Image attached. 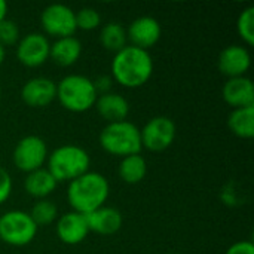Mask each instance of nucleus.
I'll list each match as a JSON object with an SVG mask.
<instances>
[{
  "label": "nucleus",
  "mask_w": 254,
  "mask_h": 254,
  "mask_svg": "<svg viewBox=\"0 0 254 254\" xmlns=\"http://www.w3.org/2000/svg\"><path fill=\"white\" fill-rule=\"evenodd\" d=\"M100 144L107 153L121 158L137 155L143 149L140 128L129 121L107 124L100 132Z\"/></svg>",
  "instance_id": "nucleus-5"
},
{
  "label": "nucleus",
  "mask_w": 254,
  "mask_h": 254,
  "mask_svg": "<svg viewBox=\"0 0 254 254\" xmlns=\"http://www.w3.org/2000/svg\"><path fill=\"white\" fill-rule=\"evenodd\" d=\"M97 98L94 82L83 74H68L57 83V100L68 112H86L95 106Z\"/></svg>",
  "instance_id": "nucleus-3"
},
{
  "label": "nucleus",
  "mask_w": 254,
  "mask_h": 254,
  "mask_svg": "<svg viewBox=\"0 0 254 254\" xmlns=\"http://www.w3.org/2000/svg\"><path fill=\"white\" fill-rule=\"evenodd\" d=\"M147 174V162L146 159L137 153L122 158L119 164V177L129 185L140 183Z\"/></svg>",
  "instance_id": "nucleus-21"
},
{
  "label": "nucleus",
  "mask_w": 254,
  "mask_h": 254,
  "mask_svg": "<svg viewBox=\"0 0 254 254\" xmlns=\"http://www.w3.org/2000/svg\"><path fill=\"white\" fill-rule=\"evenodd\" d=\"M237 30L240 37L249 45L253 46L254 43V7L249 6L241 10L237 19Z\"/></svg>",
  "instance_id": "nucleus-24"
},
{
  "label": "nucleus",
  "mask_w": 254,
  "mask_h": 254,
  "mask_svg": "<svg viewBox=\"0 0 254 254\" xmlns=\"http://www.w3.org/2000/svg\"><path fill=\"white\" fill-rule=\"evenodd\" d=\"M127 30L124 28V25L121 22L112 21L107 22L106 25H103L101 31H100V42L101 45L112 52H119L122 48L127 46Z\"/></svg>",
  "instance_id": "nucleus-22"
},
{
  "label": "nucleus",
  "mask_w": 254,
  "mask_h": 254,
  "mask_svg": "<svg viewBox=\"0 0 254 254\" xmlns=\"http://www.w3.org/2000/svg\"><path fill=\"white\" fill-rule=\"evenodd\" d=\"M51 42L42 33H28L16 43V58L25 67H39L49 60Z\"/></svg>",
  "instance_id": "nucleus-10"
},
{
  "label": "nucleus",
  "mask_w": 254,
  "mask_h": 254,
  "mask_svg": "<svg viewBox=\"0 0 254 254\" xmlns=\"http://www.w3.org/2000/svg\"><path fill=\"white\" fill-rule=\"evenodd\" d=\"M89 232L100 235H113L116 234L124 223V217L119 210L113 207H100L88 214H85Z\"/></svg>",
  "instance_id": "nucleus-15"
},
{
  "label": "nucleus",
  "mask_w": 254,
  "mask_h": 254,
  "mask_svg": "<svg viewBox=\"0 0 254 254\" xmlns=\"http://www.w3.org/2000/svg\"><path fill=\"white\" fill-rule=\"evenodd\" d=\"M6 15H7V3L4 0H0V22L6 19Z\"/></svg>",
  "instance_id": "nucleus-30"
},
{
  "label": "nucleus",
  "mask_w": 254,
  "mask_h": 254,
  "mask_svg": "<svg viewBox=\"0 0 254 254\" xmlns=\"http://www.w3.org/2000/svg\"><path fill=\"white\" fill-rule=\"evenodd\" d=\"M89 234L85 214L68 211L63 214L57 222V235L61 243L68 246H76L82 243Z\"/></svg>",
  "instance_id": "nucleus-14"
},
{
  "label": "nucleus",
  "mask_w": 254,
  "mask_h": 254,
  "mask_svg": "<svg viewBox=\"0 0 254 254\" xmlns=\"http://www.w3.org/2000/svg\"><path fill=\"white\" fill-rule=\"evenodd\" d=\"M228 127L235 135L252 138L254 135V106L234 109L228 118Z\"/></svg>",
  "instance_id": "nucleus-20"
},
{
  "label": "nucleus",
  "mask_w": 254,
  "mask_h": 254,
  "mask_svg": "<svg viewBox=\"0 0 254 254\" xmlns=\"http://www.w3.org/2000/svg\"><path fill=\"white\" fill-rule=\"evenodd\" d=\"M110 193L107 179L95 171H86L71 180L67 188V199L73 211L88 214L104 205Z\"/></svg>",
  "instance_id": "nucleus-2"
},
{
  "label": "nucleus",
  "mask_w": 254,
  "mask_h": 254,
  "mask_svg": "<svg viewBox=\"0 0 254 254\" xmlns=\"http://www.w3.org/2000/svg\"><path fill=\"white\" fill-rule=\"evenodd\" d=\"M37 226L27 211L10 210L0 216V240L9 246L22 247L30 244L36 234Z\"/></svg>",
  "instance_id": "nucleus-6"
},
{
  "label": "nucleus",
  "mask_w": 254,
  "mask_h": 254,
  "mask_svg": "<svg viewBox=\"0 0 254 254\" xmlns=\"http://www.w3.org/2000/svg\"><path fill=\"white\" fill-rule=\"evenodd\" d=\"M223 98L234 109L254 106V86L252 79L247 76L228 79L223 86Z\"/></svg>",
  "instance_id": "nucleus-16"
},
{
  "label": "nucleus",
  "mask_w": 254,
  "mask_h": 254,
  "mask_svg": "<svg viewBox=\"0 0 254 254\" xmlns=\"http://www.w3.org/2000/svg\"><path fill=\"white\" fill-rule=\"evenodd\" d=\"M217 65L219 70L228 76V79L241 77L246 76V73L250 70L252 55L247 48L241 45H231L220 52Z\"/></svg>",
  "instance_id": "nucleus-13"
},
{
  "label": "nucleus",
  "mask_w": 254,
  "mask_h": 254,
  "mask_svg": "<svg viewBox=\"0 0 254 254\" xmlns=\"http://www.w3.org/2000/svg\"><path fill=\"white\" fill-rule=\"evenodd\" d=\"M176 132L173 119L168 116H155L140 129L141 146L150 152H162L173 144Z\"/></svg>",
  "instance_id": "nucleus-9"
},
{
  "label": "nucleus",
  "mask_w": 254,
  "mask_h": 254,
  "mask_svg": "<svg viewBox=\"0 0 254 254\" xmlns=\"http://www.w3.org/2000/svg\"><path fill=\"white\" fill-rule=\"evenodd\" d=\"M101 16L94 7H82L76 12V27L80 30H95L100 27Z\"/></svg>",
  "instance_id": "nucleus-25"
},
{
  "label": "nucleus",
  "mask_w": 254,
  "mask_h": 254,
  "mask_svg": "<svg viewBox=\"0 0 254 254\" xmlns=\"http://www.w3.org/2000/svg\"><path fill=\"white\" fill-rule=\"evenodd\" d=\"M48 171L60 182H71L89 171L91 158L88 152L76 144H64L48 155Z\"/></svg>",
  "instance_id": "nucleus-4"
},
{
  "label": "nucleus",
  "mask_w": 254,
  "mask_h": 254,
  "mask_svg": "<svg viewBox=\"0 0 254 254\" xmlns=\"http://www.w3.org/2000/svg\"><path fill=\"white\" fill-rule=\"evenodd\" d=\"M12 192V177L10 174L0 167V204L7 201Z\"/></svg>",
  "instance_id": "nucleus-27"
},
{
  "label": "nucleus",
  "mask_w": 254,
  "mask_h": 254,
  "mask_svg": "<svg viewBox=\"0 0 254 254\" xmlns=\"http://www.w3.org/2000/svg\"><path fill=\"white\" fill-rule=\"evenodd\" d=\"M48 146L43 138L39 135H25L16 143L12 159L19 171L28 174L42 168L48 159Z\"/></svg>",
  "instance_id": "nucleus-8"
},
{
  "label": "nucleus",
  "mask_w": 254,
  "mask_h": 254,
  "mask_svg": "<svg viewBox=\"0 0 254 254\" xmlns=\"http://www.w3.org/2000/svg\"><path fill=\"white\" fill-rule=\"evenodd\" d=\"M0 97H1V88H0Z\"/></svg>",
  "instance_id": "nucleus-32"
},
{
  "label": "nucleus",
  "mask_w": 254,
  "mask_h": 254,
  "mask_svg": "<svg viewBox=\"0 0 254 254\" xmlns=\"http://www.w3.org/2000/svg\"><path fill=\"white\" fill-rule=\"evenodd\" d=\"M97 112L103 119H106L109 124L112 122H121L127 121V116L129 113V103L128 100L116 92H107L103 95H98L95 106Z\"/></svg>",
  "instance_id": "nucleus-17"
},
{
  "label": "nucleus",
  "mask_w": 254,
  "mask_h": 254,
  "mask_svg": "<svg viewBox=\"0 0 254 254\" xmlns=\"http://www.w3.org/2000/svg\"><path fill=\"white\" fill-rule=\"evenodd\" d=\"M28 214H30V217L33 219V222L36 223L37 228L39 226H48V225H51L52 222L57 220L58 208L49 199H39L33 205V208H31V211Z\"/></svg>",
  "instance_id": "nucleus-23"
},
{
  "label": "nucleus",
  "mask_w": 254,
  "mask_h": 254,
  "mask_svg": "<svg viewBox=\"0 0 254 254\" xmlns=\"http://www.w3.org/2000/svg\"><path fill=\"white\" fill-rule=\"evenodd\" d=\"M4 57H6V49H4V46L0 43V64L4 61Z\"/></svg>",
  "instance_id": "nucleus-31"
},
{
  "label": "nucleus",
  "mask_w": 254,
  "mask_h": 254,
  "mask_svg": "<svg viewBox=\"0 0 254 254\" xmlns=\"http://www.w3.org/2000/svg\"><path fill=\"white\" fill-rule=\"evenodd\" d=\"M112 79L124 88H140L153 73V60L149 51L127 45L112 60Z\"/></svg>",
  "instance_id": "nucleus-1"
},
{
  "label": "nucleus",
  "mask_w": 254,
  "mask_h": 254,
  "mask_svg": "<svg viewBox=\"0 0 254 254\" xmlns=\"http://www.w3.org/2000/svg\"><path fill=\"white\" fill-rule=\"evenodd\" d=\"M82 54V43L76 36L55 39L51 43L49 58L61 67L73 65Z\"/></svg>",
  "instance_id": "nucleus-18"
},
{
  "label": "nucleus",
  "mask_w": 254,
  "mask_h": 254,
  "mask_svg": "<svg viewBox=\"0 0 254 254\" xmlns=\"http://www.w3.org/2000/svg\"><path fill=\"white\" fill-rule=\"evenodd\" d=\"M127 37L128 40H131L132 46L147 51L149 48L155 46L159 42L161 24L153 16H138L129 24L127 30Z\"/></svg>",
  "instance_id": "nucleus-12"
},
{
  "label": "nucleus",
  "mask_w": 254,
  "mask_h": 254,
  "mask_svg": "<svg viewBox=\"0 0 254 254\" xmlns=\"http://www.w3.org/2000/svg\"><path fill=\"white\" fill-rule=\"evenodd\" d=\"M21 98L30 107H46L57 100V83L43 76L28 79L21 88Z\"/></svg>",
  "instance_id": "nucleus-11"
},
{
  "label": "nucleus",
  "mask_w": 254,
  "mask_h": 254,
  "mask_svg": "<svg viewBox=\"0 0 254 254\" xmlns=\"http://www.w3.org/2000/svg\"><path fill=\"white\" fill-rule=\"evenodd\" d=\"M226 254H254V246L252 241H238L232 244Z\"/></svg>",
  "instance_id": "nucleus-28"
},
{
  "label": "nucleus",
  "mask_w": 254,
  "mask_h": 254,
  "mask_svg": "<svg viewBox=\"0 0 254 254\" xmlns=\"http://www.w3.org/2000/svg\"><path fill=\"white\" fill-rule=\"evenodd\" d=\"M57 185L58 182L48 171V168L43 167L28 173L24 180V189L27 193L37 199H46V196H49L57 189Z\"/></svg>",
  "instance_id": "nucleus-19"
},
{
  "label": "nucleus",
  "mask_w": 254,
  "mask_h": 254,
  "mask_svg": "<svg viewBox=\"0 0 254 254\" xmlns=\"http://www.w3.org/2000/svg\"><path fill=\"white\" fill-rule=\"evenodd\" d=\"M92 82H94V86H95L98 95H103V94L110 92L112 85H113V83H112L113 79H112L110 76H100V77H97V79L92 80Z\"/></svg>",
  "instance_id": "nucleus-29"
},
{
  "label": "nucleus",
  "mask_w": 254,
  "mask_h": 254,
  "mask_svg": "<svg viewBox=\"0 0 254 254\" xmlns=\"http://www.w3.org/2000/svg\"><path fill=\"white\" fill-rule=\"evenodd\" d=\"M19 40V28L15 21L12 19H3L0 22V43L3 46H10L18 43Z\"/></svg>",
  "instance_id": "nucleus-26"
},
{
  "label": "nucleus",
  "mask_w": 254,
  "mask_h": 254,
  "mask_svg": "<svg viewBox=\"0 0 254 254\" xmlns=\"http://www.w3.org/2000/svg\"><path fill=\"white\" fill-rule=\"evenodd\" d=\"M40 24L48 36L55 39L74 36L76 27V12L63 3H52L43 9L40 13Z\"/></svg>",
  "instance_id": "nucleus-7"
}]
</instances>
